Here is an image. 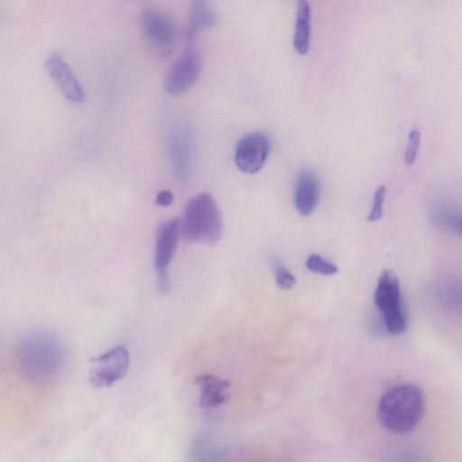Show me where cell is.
<instances>
[{"instance_id":"1","label":"cell","mask_w":462,"mask_h":462,"mask_svg":"<svg viewBox=\"0 0 462 462\" xmlns=\"http://www.w3.org/2000/svg\"><path fill=\"white\" fill-rule=\"evenodd\" d=\"M66 351L54 335L35 331L23 336L14 349V366L26 381L45 383L62 371Z\"/></svg>"},{"instance_id":"2","label":"cell","mask_w":462,"mask_h":462,"mask_svg":"<svg viewBox=\"0 0 462 462\" xmlns=\"http://www.w3.org/2000/svg\"><path fill=\"white\" fill-rule=\"evenodd\" d=\"M424 410L425 400L421 390L413 383H399L382 395L377 416L386 430L402 434L417 426Z\"/></svg>"},{"instance_id":"3","label":"cell","mask_w":462,"mask_h":462,"mask_svg":"<svg viewBox=\"0 0 462 462\" xmlns=\"http://www.w3.org/2000/svg\"><path fill=\"white\" fill-rule=\"evenodd\" d=\"M181 236L193 243L214 244L223 234V220L214 198L206 192L192 197L180 219Z\"/></svg>"},{"instance_id":"4","label":"cell","mask_w":462,"mask_h":462,"mask_svg":"<svg viewBox=\"0 0 462 462\" xmlns=\"http://www.w3.org/2000/svg\"><path fill=\"white\" fill-rule=\"evenodd\" d=\"M374 300L383 315L386 331L400 336L407 330V318L402 305L398 277L390 270H384L375 287Z\"/></svg>"},{"instance_id":"5","label":"cell","mask_w":462,"mask_h":462,"mask_svg":"<svg viewBox=\"0 0 462 462\" xmlns=\"http://www.w3.org/2000/svg\"><path fill=\"white\" fill-rule=\"evenodd\" d=\"M181 236L180 220L171 218L162 222L156 231L153 264L158 289L165 293L170 287L169 266Z\"/></svg>"},{"instance_id":"6","label":"cell","mask_w":462,"mask_h":462,"mask_svg":"<svg viewBox=\"0 0 462 462\" xmlns=\"http://www.w3.org/2000/svg\"><path fill=\"white\" fill-rule=\"evenodd\" d=\"M129 353L123 346H116L91 359L89 382L96 388L113 385L123 379L128 372Z\"/></svg>"},{"instance_id":"7","label":"cell","mask_w":462,"mask_h":462,"mask_svg":"<svg viewBox=\"0 0 462 462\" xmlns=\"http://www.w3.org/2000/svg\"><path fill=\"white\" fill-rule=\"evenodd\" d=\"M202 62L192 43L174 61L164 80V89L171 95H180L189 90L199 78Z\"/></svg>"},{"instance_id":"8","label":"cell","mask_w":462,"mask_h":462,"mask_svg":"<svg viewBox=\"0 0 462 462\" xmlns=\"http://www.w3.org/2000/svg\"><path fill=\"white\" fill-rule=\"evenodd\" d=\"M143 36L162 58L168 57L173 49L176 30L171 18L164 13L145 9L141 17Z\"/></svg>"},{"instance_id":"9","label":"cell","mask_w":462,"mask_h":462,"mask_svg":"<svg viewBox=\"0 0 462 462\" xmlns=\"http://www.w3.org/2000/svg\"><path fill=\"white\" fill-rule=\"evenodd\" d=\"M270 152V141L262 132H253L237 143L234 161L237 169L245 174L257 173L264 165Z\"/></svg>"},{"instance_id":"10","label":"cell","mask_w":462,"mask_h":462,"mask_svg":"<svg viewBox=\"0 0 462 462\" xmlns=\"http://www.w3.org/2000/svg\"><path fill=\"white\" fill-rule=\"evenodd\" d=\"M45 69L57 88L69 101L75 104L84 103L85 92L80 81L59 53H51L46 58Z\"/></svg>"},{"instance_id":"11","label":"cell","mask_w":462,"mask_h":462,"mask_svg":"<svg viewBox=\"0 0 462 462\" xmlns=\"http://www.w3.org/2000/svg\"><path fill=\"white\" fill-rule=\"evenodd\" d=\"M172 168L180 182L186 183L190 176L193 160V140L189 130L175 127L170 137Z\"/></svg>"},{"instance_id":"12","label":"cell","mask_w":462,"mask_h":462,"mask_svg":"<svg viewBox=\"0 0 462 462\" xmlns=\"http://www.w3.org/2000/svg\"><path fill=\"white\" fill-rule=\"evenodd\" d=\"M320 185L318 176L310 170H302L297 176L293 200L297 212L302 217L310 216L319 200Z\"/></svg>"},{"instance_id":"13","label":"cell","mask_w":462,"mask_h":462,"mask_svg":"<svg viewBox=\"0 0 462 462\" xmlns=\"http://www.w3.org/2000/svg\"><path fill=\"white\" fill-rule=\"evenodd\" d=\"M188 22L185 37L187 43H193L200 32L212 28L217 22L209 0H189Z\"/></svg>"},{"instance_id":"14","label":"cell","mask_w":462,"mask_h":462,"mask_svg":"<svg viewBox=\"0 0 462 462\" xmlns=\"http://www.w3.org/2000/svg\"><path fill=\"white\" fill-rule=\"evenodd\" d=\"M196 384L200 388V405L204 408L217 407L226 400L224 391L230 382L211 374H201L196 378Z\"/></svg>"},{"instance_id":"15","label":"cell","mask_w":462,"mask_h":462,"mask_svg":"<svg viewBox=\"0 0 462 462\" xmlns=\"http://www.w3.org/2000/svg\"><path fill=\"white\" fill-rule=\"evenodd\" d=\"M311 10L308 0H298L293 34V46L300 55H305L310 45Z\"/></svg>"},{"instance_id":"16","label":"cell","mask_w":462,"mask_h":462,"mask_svg":"<svg viewBox=\"0 0 462 462\" xmlns=\"http://www.w3.org/2000/svg\"><path fill=\"white\" fill-rule=\"evenodd\" d=\"M434 221L462 236V211L453 208H438L432 213Z\"/></svg>"},{"instance_id":"17","label":"cell","mask_w":462,"mask_h":462,"mask_svg":"<svg viewBox=\"0 0 462 462\" xmlns=\"http://www.w3.org/2000/svg\"><path fill=\"white\" fill-rule=\"evenodd\" d=\"M306 267L313 273L323 275H334L338 271V268L335 263L327 261L317 254H312L308 256L306 260Z\"/></svg>"},{"instance_id":"18","label":"cell","mask_w":462,"mask_h":462,"mask_svg":"<svg viewBox=\"0 0 462 462\" xmlns=\"http://www.w3.org/2000/svg\"><path fill=\"white\" fill-rule=\"evenodd\" d=\"M420 145V132L418 129H412L408 134V143L406 146L404 162L406 165H411L417 158Z\"/></svg>"},{"instance_id":"19","label":"cell","mask_w":462,"mask_h":462,"mask_svg":"<svg viewBox=\"0 0 462 462\" xmlns=\"http://www.w3.org/2000/svg\"><path fill=\"white\" fill-rule=\"evenodd\" d=\"M385 194L386 188L383 184H382L376 189L374 194L372 208L367 217L368 221H377L383 217Z\"/></svg>"},{"instance_id":"20","label":"cell","mask_w":462,"mask_h":462,"mask_svg":"<svg viewBox=\"0 0 462 462\" xmlns=\"http://www.w3.org/2000/svg\"><path fill=\"white\" fill-rule=\"evenodd\" d=\"M274 274L277 285L282 289H291L296 284L295 276L281 263H275Z\"/></svg>"},{"instance_id":"21","label":"cell","mask_w":462,"mask_h":462,"mask_svg":"<svg viewBox=\"0 0 462 462\" xmlns=\"http://www.w3.org/2000/svg\"><path fill=\"white\" fill-rule=\"evenodd\" d=\"M173 201V195L168 189L161 190L155 197V203L160 207H169Z\"/></svg>"}]
</instances>
